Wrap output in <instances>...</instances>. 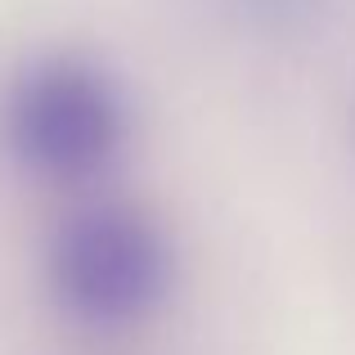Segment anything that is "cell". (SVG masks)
<instances>
[{"instance_id":"cell-1","label":"cell","mask_w":355,"mask_h":355,"mask_svg":"<svg viewBox=\"0 0 355 355\" xmlns=\"http://www.w3.org/2000/svg\"><path fill=\"white\" fill-rule=\"evenodd\" d=\"M50 293L86 329H130L171 288L166 234L130 202H90L50 239Z\"/></svg>"},{"instance_id":"cell-2","label":"cell","mask_w":355,"mask_h":355,"mask_svg":"<svg viewBox=\"0 0 355 355\" xmlns=\"http://www.w3.org/2000/svg\"><path fill=\"white\" fill-rule=\"evenodd\" d=\"M126 108L113 77L86 59L54 54L23 68L5 99V144L50 180H90L117 157Z\"/></svg>"}]
</instances>
